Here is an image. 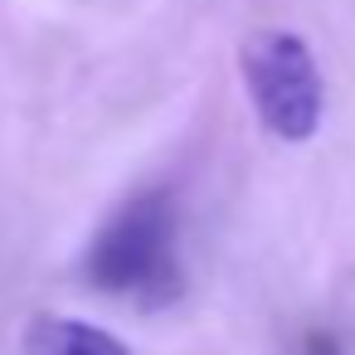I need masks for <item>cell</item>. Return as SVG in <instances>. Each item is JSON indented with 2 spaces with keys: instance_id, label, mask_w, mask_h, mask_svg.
<instances>
[{
  "instance_id": "cell-1",
  "label": "cell",
  "mask_w": 355,
  "mask_h": 355,
  "mask_svg": "<svg viewBox=\"0 0 355 355\" xmlns=\"http://www.w3.org/2000/svg\"><path fill=\"white\" fill-rule=\"evenodd\" d=\"M88 282L112 297H132L137 306H166L180 297V258H175V205L166 190L132 195L88 243Z\"/></svg>"
},
{
  "instance_id": "cell-2",
  "label": "cell",
  "mask_w": 355,
  "mask_h": 355,
  "mask_svg": "<svg viewBox=\"0 0 355 355\" xmlns=\"http://www.w3.org/2000/svg\"><path fill=\"white\" fill-rule=\"evenodd\" d=\"M243 88L258 122L277 141H306L321 127V69L292 30H253L239 49Z\"/></svg>"
},
{
  "instance_id": "cell-3",
  "label": "cell",
  "mask_w": 355,
  "mask_h": 355,
  "mask_svg": "<svg viewBox=\"0 0 355 355\" xmlns=\"http://www.w3.org/2000/svg\"><path fill=\"white\" fill-rule=\"evenodd\" d=\"M25 355H132V350L112 331H103L83 316L44 311L25 326Z\"/></svg>"
},
{
  "instance_id": "cell-4",
  "label": "cell",
  "mask_w": 355,
  "mask_h": 355,
  "mask_svg": "<svg viewBox=\"0 0 355 355\" xmlns=\"http://www.w3.org/2000/svg\"><path fill=\"white\" fill-rule=\"evenodd\" d=\"M302 355H340V345L326 336V331H316V336H306V350Z\"/></svg>"
}]
</instances>
